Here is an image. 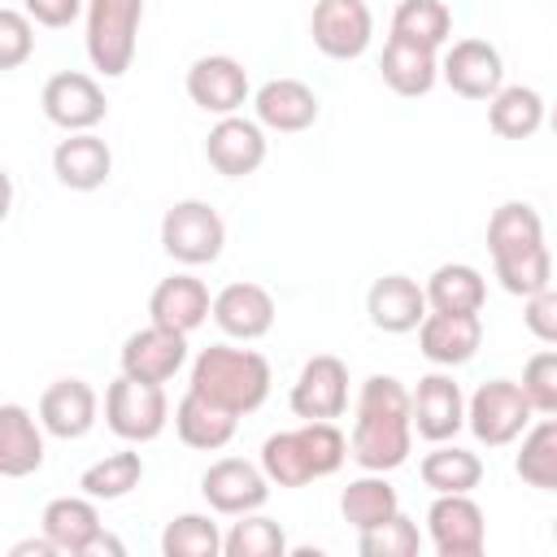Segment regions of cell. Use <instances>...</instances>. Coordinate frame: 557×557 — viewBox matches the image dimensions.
<instances>
[{"instance_id": "42", "label": "cell", "mask_w": 557, "mask_h": 557, "mask_svg": "<svg viewBox=\"0 0 557 557\" xmlns=\"http://www.w3.org/2000/svg\"><path fill=\"white\" fill-rule=\"evenodd\" d=\"M522 322H527V331H531L540 344L557 348V292H553V287H544V292L527 296Z\"/></svg>"}, {"instance_id": "5", "label": "cell", "mask_w": 557, "mask_h": 557, "mask_svg": "<svg viewBox=\"0 0 557 557\" xmlns=\"http://www.w3.org/2000/svg\"><path fill=\"white\" fill-rule=\"evenodd\" d=\"M531 413L535 409H531L522 383H513V379H487L466 400V426L487 448H505V444L522 440V431L531 426Z\"/></svg>"}, {"instance_id": "25", "label": "cell", "mask_w": 557, "mask_h": 557, "mask_svg": "<svg viewBox=\"0 0 557 557\" xmlns=\"http://www.w3.org/2000/svg\"><path fill=\"white\" fill-rule=\"evenodd\" d=\"M148 318L161 322V326H170V331L191 335L205 318H213V296H209V287L196 274H170V278H161L152 287Z\"/></svg>"}, {"instance_id": "29", "label": "cell", "mask_w": 557, "mask_h": 557, "mask_svg": "<svg viewBox=\"0 0 557 557\" xmlns=\"http://www.w3.org/2000/svg\"><path fill=\"white\" fill-rule=\"evenodd\" d=\"M339 513H344V522L361 535V531H374V527H383L387 518H396V513H400V496H396V487H392L379 470H366L361 479H352V483L344 487Z\"/></svg>"}, {"instance_id": "37", "label": "cell", "mask_w": 557, "mask_h": 557, "mask_svg": "<svg viewBox=\"0 0 557 557\" xmlns=\"http://www.w3.org/2000/svg\"><path fill=\"white\" fill-rule=\"evenodd\" d=\"M222 531L209 513H178L161 531V553L165 557H218L222 553Z\"/></svg>"}, {"instance_id": "27", "label": "cell", "mask_w": 557, "mask_h": 557, "mask_svg": "<svg viewBox=\"0 0 557 557\" xmlns=\"http://www.w3.org/2000/svg\"><path fill=\"white\" fill-rule=\"evenodd\" d=\"M44 466V422L30 418L26 405H0V474L26 479Z\"/></svg>"}, {"instance_id": "33", "label": "cell", "mask_w": 557, "mask_h": 557, "mask_svg": "<svg viewBox=\"0 0 557 557\" xmlns=\"http://www.w3.org/2000/svg\"><path fill=\"white\" fill-rule=\"evenodd\" d=\"M418 474H422V483L440 496V492H474L479 483H483V461H479V453H470V448H457V444H435L426 457H422V466H418Z\"/></svg>"}, {"instance_id": "13", "label": "cell", "mask_w": 557, "mask_h": 557, "mask_svg": "<svg viewBox=\"0 0 557 557\" xmlns=\"http://www.w3.org/2000/svg\"><path fill=\"white\" fill-rule=\"evenodd\" d=\"M187 96H191L196 109H205V113H213V117L239 113L244 100L252 96L244 61H235V57H226V52L196 57L191 70H187Z\"/></svg>"}, {"instance_id": "12", "label": "cell", "mask_w": 557, "mask_h": 557, "mask_svg": "<svg viewBox=\"0 0 557 557\" xmlns=\"http://www.w3.org/2000/svg\"><path fill=\"white\" fill-rule=\"evenodd\" d=\"M270 479L261 470V461H244V457H218L205 474H200V492L209 500V509L226 513V518H239V513H252L265 505L270 496Z\"/></svg>"}, {"instance_id": "6", "label": "cell", "mask_w": 557, "mask_h": 557, "mask_svg": "<svg viewBox=\"0 0 557 557\" xmlns=\"http://www.w3.org/2000/svg\"><path fill=\"white\" fill-rule=\"evenodd\" d=\"M161 248L178 265H209L226 248V222L209 200H174L161 218Z\"/></svg>"}, {"instance_id": "18", "label": "cell", "mask_w": 557, "mask_h": 557, "mask_svg": "<svg viewBox=\"0 0 557 557\" xmlns=\"http://www.w3.org/2000/svg\"><path fill=\"white\" fill-rule=\"evenodd\" d=\"M252 113L265 131H278V135H296V131H309L322 113V100L309 83L300 78H270L252 91Z\"/></svg>"}, {"instance_id": "43", "label": "cell", "mask_w": 557, "mask_h": 557, "mask_svg": "<svg viewBox=\"0 0 557 557\" xmlns=\"http://www.w3.org/2000/svg\"><path fill=\"white\" fill-rule=\"evenodd\" d=\"M22 9L30 13V22H39L48 30H61V26H70L87 13V0H22Z\"/></svg>"}, {"instance_id": "19", "label": "cell", "mask_w": 557, "mask_h": 557, "mask_svg": "<svg viewBox=\"0 0 557 557\" xmlns=\"http://www.w3.org/2000/svg\"><path fill=\"white\" fill-rule=\"evenodd\" d=\"M274 318H278L274 296H270L261 283H248V278H244V283H226V287L213 296V322H218V331L231 335V339L252 344V339L270 335Z\"/></svg>"}, {"instance_id": "21", "label": "cell", "mask_w": 557, "mask_h": 557, "mask_svg": "<svg viewBox=\"0 0 557 557\" xmlns=\"http://www.w3.org/2000/svg\"><path fill=\"white\" fill-rule=\"evenodd\" d=\"M483 344V322L479 313H426L418 326V348L431 366H466Z\"/></svg>"}, {"instance_id": "40", "label": "cell", "mask_w": 557, "mask_h": 557, "mask_svg": "<svg viewBox=\"0 0 557 557\" xmlns=\"http://www.w3.org/2000/svg\"><path fill=\"white\" fill-rule=\"evenodd\" d=\"M522 392L531 400L535 413H557V348H544L535 352L527 366H522Z\"/></svg>"}, {"instance_id": "38", "label": "cell", "mask_w": 557, "mask_h": 557, "mask_svg": "<svg viewBox=\"0 0 557 557\" xmlns=\"http://www.w3.org/2000/svg\"><path fill=\"white\" fill-rule=\"evenodd\" d=\"M222 553L226 557H283L287 553V535L274 518L265 513H239V522L226 531L222 540Z\"/></svg>"}, {"instance_id": "39", "label": "cell", "mask_w": 557, "mask_h": 557, "mask_svg": "<svg viewBox=\"0 0 557 557\" xmlns=\"http://www.w3.org/2000/svg\"><path fill=\"white\" fill-rule=\"evenodd\" d=\"M357 548H361V557H418L422 531H418V522L409 513H396L383 527L361 531L357 535Z\"/></svg>"}, {"instance_id": "28", "label": "cell", "mask_w": 557, "mask_h": 557, "mask_svg": "<svg viewBox=\"0 0 557 557\" xmlns=\"http://www.w3.org/2000/svg\"><path fill=\"white\" fill-rule=\"evenodd\" d=\"M235 426H239V413L213 405L209 396H200V392H191V387H187V396L174 405V431H178V440H183L187 448L218 453V448H226V444L235 440Z\"/></svg>"}, {"instance_id": "31", "label": "cell", "mask_w": 557, "mask_h": 557, "mask_svg": "<svg viewBox=\"0 0 557 557\" xmlns=\"http://www.w3.org/2000/svg\"><path fill=\"white\" fill-rule=\"evenodd\" d=\"M487 300V283L474 265L466 261H444L431 278H426V305L435 313H479Z\"/></svg>"}, {"instance_id": "7", "label": "cell", "mask_w": 557, "mask_h": 557, "mask_svg": "<svg viewBox=\"0 0 557 557\" xmlns=\"http://www.w3.org/2000/svg\"><path fill=\"white\" fill-rule=\"evenodd\" d=\"M170 400L161 383H144L131 374H117L104 392V426L126 444H148L165 431Z\"/></svg>"}, {"instance_id": "35", "label": "cell", "mask_w": 557, "mask_h": 557, "mask_svg": "<svg viewBox=\"0 0 557 557\" xmlns=\"http://www.w3.org/2000/svg\"><path fill=\"white\" fill-rule=\"evenodd\" d=\"M392 35H405V39L440 52L453 35V13L444 0H400L392 13Z\"/></svg>"}, {"instance_id": "24", "label": "cell", "mask_w": 557, "mask_h": 557, "mask_svg": "<svg viewBox=\"0 0 557 557\" xmlns=\"http://www.w3.org/2000/svg\"><path fill=\"white\" fill-rule=\"evenodd\" d=\"M39 531L57 544L61 557H87V548L104 531V522H100L96 500L83 492V496H57V500H48L44 513H39Z\"/></svg>"}, {"instance_id": "41", "label": "cell", "mask_w": 557, "mask_h": 557, "mask_svg": "<svg viewBox=\"0 0 557 557\" xmlns=\"http://www.w3.org/2000/svg\"><path fill=\"white\" fill-rule=\"evenodd\" d=\"M35 52V22L26 9H0V70H17Z\"/></svg>"}, {"instance_id": "22", "label": "cell", "mask_w": 557, "mask_h": 557, "mask_svg": "<svg viewBox=\"0 0 557 557\" xmlns=\"http://www.w3.org/2000/svg\"><path fill=\"white\" fill-rule=\"evenodd\" d=\"M96 413H100V400L87 379H57L39 396V422L57 440H83L96 426Z\"/></svg>"}, {"instance_id": "23", "label": "cell", "mask_w": 557, "mask_h": 557, "mask_svg": "<svg viewBox=\"0 0 557 557\" xmlns=\"http://www.w3.org/2000/svg\"><path fill=\"white\" fill-rule=\"evenodd\" d=\"M52 174L61 187L70 191H96L109 183L113 174V152L100 135L91 131H70L57 148H52Z\"/></svg>"}, {"instance_id": "45", "label": "cell", "mask_w": 557, "mask_h": 557, "mask_svg": "<svg viewBox=\"0 0 557 557\" xmlns=\"http://www.w3.org/2000/svg\"><path fill=\"white\" fill-rule=\"evenodd\" d=\"M553 135H557V104H553Z\"/></svg>"}, {"instance_id": "14", "label": "cell", "mask_w": 557, "mask_h": 557, "mask_svg": "<svg viewBox=\"0 0 557 557\" xmlns=\"http://www.w3.org/2000/svg\"><path fill=\"white\" fill-rule=\"evenodd\" d=\"M265 126L252 117H218L205 135V157L222 178H248L265 165Z\"/></svg>"}, {"instance_id": "8", "label": "cell", "mask_w": 557, "mask_h": 557, "mask_svg": "<svg viewBox=\"0 0 557 557\" xmlns=\"http://www.w3.org/2000/svg\"><path fill=\"white\" fill-rule=\"evenodd\" d=\"M426 535L440 557H479L487 544L483 509L470 492H440L426 509Z\"/></svg>"}, {"instance_id": "3", "label": "cell", "mask_w": 557, "mask_h": 557, "mask_svg": "<svg viewBox=\"0 0 557 557\" xmlns=\"http://www.w3.org/2000/svg\"><path fill=\"white\" fill-rule=\"evenodd\" d=\"M270 361L257 348H231V344H209L196 352L191 361V379L187 387L209 396L213 405L231 409V413H257L270 396Z\"/></svg>"}, {"instance_id": "10", "label": "cell", "mask_w": 557, "mask_h": 557, "mask_svg": "<svg viewBox=\"0 0 557 557\" xmlns=\"http://www.w3.org/2000/svg\"><path fill=\"white\" fill-rule=\"evenodd\" d=\"M292 413L305 422H335L348 409V366L335 352H318L292 383Z\"/></svg>"}, {"instance_id": "30", "label": "cell", "mask_w": 557, "mask_h": 557, "mask_svg": "<svg viewBox=\"0 0 557 557\" xmlns=\"http://www.w3.org/2000/svg\"><path fill=\"white\" fill-rule=\"evenodd\" d=\"M487 126L500 139H531L544 126V96L522 83H505L487 100Z\"/></svg>"}, {"instance_id": "20", "label": "cell", "mask_w": 557, "mask_h": 557, "mask_svg": "<svg viewBox=\"0 0 557 557\" xmlns=\"http://www.w3.org/2000/svg\"><path fill=\"white\" fill-rule=\"evenodd\" d=\"M366 313L383 335H405L418 331L422 318L431 313L426 305V287H418L409 274H383L370 283L366 292Z\"/></svg>"}, {"instance_id": "26", "label": "cell", "mask_w": 557, "mask_h": 557, "mask_svg": "<svg viewBox=\"0 0 557 557\" xmlns=\"http://www.w3.org/2000/svg\"><path fill=\"white\" fill-rule=\"evenodd\" d=\"M379 70H383V83H387L396 96H409V100H413V96H426V91L440 83V57H435V48L413 44V39H405V35H387Z\"/></svg>"}, {"instance_id": "17", "label": "cell", "mask_w": 557, "mask_h": 557, "mask_svg": "<svg viewBox=\"0 0 557 557\" xmlns=\"http://www.w3.org/2000/svg\"><path fill=\"white\" fill-rule=\"evenodd\" d=\"M122 374L131 379H144V383H170L183 361H187V335L183 331H170L161 322H148L139 331L126 335L122 344Z\"/></svg>"}, {"instance_id": "1", "label": "cell", "mask_w": 557, "mask_h": 557, "mask_svg": "<svg viewBox=\"0 0 557 557\" xmlns=\"http://www.w3.org/2000/svg\"><path fill=\"white\" fill-rule=\"evenodd\" d=\"M352 461L361 470H396L409 461L413 448V405L409 387L392 374H370L357 392V413H352V435H348Z\"/></svg>"}, {"instance_id": "46", "label": "cell", "mask_w": 557, "mask_h": 557, "mask_svg": "<svg viewBox=\"0 0 557 557\" xmlns=\"http://www.w3.org/2000/svg\"><path fill=\"white\" fill-rule=\"evenodd\" d=\"M553 540H557V518H553Z\"/></svg>"}, {"instance_id": "4", "label": "cell", "mask_w": 557, "mask_h": 557, "mask_svg": "<svg viewBox=\"0 0 557 557\" xmlns=\"http://www.w3.org/2000/svg\"><path fill=\"white\" fill-rule=\"evenodd\" d=\"M87 61L104 78H122L135 61L144 0H87Z\"/></svg>"}, {"instance_id": "34", "label": "cell", "mask_w": 557, "mask_h": 557, "mask_svg": "<svg viewBox=\"0 0 557 557\" xmlns=\"http://www.w3.org/2000/svg\"><path fill=\"white\" fill-rule=\"evenodd\" d=\"M144 479V457L135 448H122V453H109L100 461H91L83 474H78V487L91 496V500H122L139 487Z\"/></svg>"}, {"instance_id": "11", "label": "cell", "mask_w": 557, "mask_h": 557, "mask_svg": "<svg viewBox=\"0 0 557 557\" xmlns=\"http://www.w3.org/2000/svg\"><path fill=\"white\" fill-rule=\"evenodd\" d=\"M39 104H44V117H48L52 126H61L65 135H70V131H91V126H100L104 113H109V100H104L100 83H96L91 74H83V70H61V74H52V78L44 83V91H39Z\"/></svg>"}, {"instance_id": "32", "label": "cell", "mask_w": 557, "mask_h": 557, "mask_svg": "<svg viewBox=\"0 0 557 557\" xmlns=\"http://www.w3.org/2000/svg\"><path fill=\"white\" fill-rule=\"evenodd\" d=\"M513 470L535 492H557V413H544L535 426L522 431Z\"/></svg>"}, {"instance_id": "36", "label": "cell", "mask_w": 557, "mask_h": 557, "mask_svg": "<svg viewBox=\"0 0 557 557\" xmlns=\"http://www.w3.org/2000/svg\"><path fill=\"white\" fill-rule=\"evenodd\" d=\"M261 470L274 487H305L313 483V466H309V453H305V440L300 431H278L261 444Z\"/></svg>"}, {"instance_id": "2", "label": "cell", "mask_w": 557, "mask_h": 557, "mask_svg": "<svg viewBox=\"0 0 557 557\" xmlns=\"http://www.w3.org/2000/svg\"><path fill=\"white\" fill-rule=\"evenodd\" d=\"M487 252L496 278L509 296H535L553 283V257L544 244V222L527 200H505L487 218Z\"/></svg>"}, {"instance_id": "16", "label": "cell", "mask_w": 557, "mask_h": 557, "mask_svg": "<svg viewBox=\"0 0 557 557\" xmlns=\"http://www.w3.org/2000/svg\"><path fill=\"white\" fill-rule=\"evenodd\" d=\"M409 405H413V431L426 444H444L466 426V396L448 370L422 374L418 387L409 392Z\"/></svg>"}, {"instance_id": "15", "label": "cell", "mask_w": 557, "mask_h": 557, "mask_svg": "<svg viewBox=\"0 0 557 557\" xmlns=\"http://www.w3.org/2000/svg\"><path fill=\"white\" fill-rule=\"evenodd\" d=\"M440 78L461 96V100H492L505 87V61L500 48L487 39H457L444 61H440Z\"/></svg>"}, {"instance_id": "9", "label": "cell", "mask_w": 557, "mask_h": 557, "mask_svg": "<svg viewBox=\"0 0 557 557\" xmlns=\"http://www.w3.org/2000/svg\"><path fill=\"white\" fill-rule=\"evenodd\" d=\"M313 48L331 61H357L374 39V13L366 0H318L309 17Z\"/></svg>"}, {"instance_id": "44", "label": "cell", "mask_w": 557, "mask_h": 557, "mask_svg": "<svg viewBox=\"0 0 557 557\" xmlns=\"http://www.w3.org/2000/svg\"><path fill=\"white\" fill-rule=\"evenodd\" d=\"M9 557H57V544L39 531V540H22V544H13Z\"/></svg>"}]
</instances>
